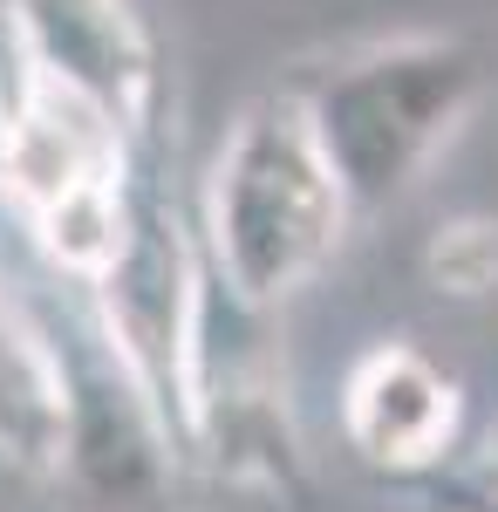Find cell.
<instances>
[{"instance_id": "6da1fadb", "label": "cell", "mask_w": 498, "mask_h": 512, "mask_svg": "<svg viewBox=\"0 0 498 512\" xmlns=\"http://www.w3.org/2000/svg\"><path fill=\"white\" fill-rule=\"evenodd\" d=\"M321 158L335 164L355 226L396 212L485 103V55L464 35L355 41L287 69Z\"/></svg>"}, {"instance_id": "7a4b0ae2", "label": "cell", "mask_w": 498, "mask_h": 512, "mask_svg": "<svg viewBox=\"0 0 498 512\" xmlns=\"http://www.w3.org/2000/svg\"><path fill=\"white\" fill-rule=\"evenodd\" d=\"M28 246V239H21ZM14 274V267H7ZM41 321V342L55 362V390H62V458L55 485L103 512H151L171 499V485L192 472L185 437L171 424L164 396L137 349L116 335L110 308L96 301V287L62 267H48L28 246V274H14Z\"/></svg>"}, {"instance_id": "3957f363", "label": "cell", "mask_w": 498, "mask_h": 512, "mask_svg": "<svg viewBox=\"0 0 498 512\" xmlns=\"http://www.w3.org/2000/svg\"><path fill=\"white\" fill-rule=\"evenodd\" d=\"M355 205L335 164L321 158L307 110L287 82L260 89L232 117L198 192V239L226 287L253 308H287L307 280L342 253Z\"/></svg>"}, {"instance_id": "277c9868", "label": "cell", "mask_w": 498, "mask_h": 512, "mask_svg": "<svg viewBox=\"0 0 498 512\" xmlns=\"http://www.w3.org/2000/svg\"><path fill=\"white\" fill-rule=\"evenodd\" d=\"M185 451H192V472H212L226 485H267L280 499L307 492L273 308L239 301L212 267V253L198 280L192 362H185Z\"/></svg>"}, {"instance_id": "5b68a950", "label": "cell", "mask_w": 498, "mask_h": 512, "mask_svg": "<svg viewBox=\"0 0 498 512\" xmlns=\"http://www.w3.org/2000/svg\"><path fill=\"white\" fill-rule=\"evenodd\" d=\"M342 444L389 485H430L458 472L464 383L417 342H376L342 376Z\"/></svg>"}, {"instance_id": "8992f818", "label": "cell", "mask_w": 498, "mask_h": 512, "mask_svg": "<svg viewBox=\"0 0 498 512\" xmlns=\"http://www.w3.org/2000/svg\"><path fill=\"white\" fill-rule=\"evenodd\" d=\"M14 35L48 76L110 103L137 137H164V62L130 0H14Z\"/></svg>"}, {"instance_id": "52a82bcc", "label": "cell", "mask_w": 498, "mask_h": 512, "mask_svg": "<svg viewBox=\"0 0 498 512\" xmlns=\"http://www.w3.org/2000/svg\"><path fill=\"white\" fill-rule=\"evenodd\" d=\"M55 458H62L55 362L28 294L0 267V465H14L21 478H55Z\"/></svg>"}, {"instance_id": "ba28073f", "label": "cell", "mask_w": 498, "mask_h": 512, "mask_svg": "<svg viewBox=\"0 0 498 512\" xmlns=\"http://www.w3.org/2000/svg\"><path fill=\"white\" fill-rule=\"evenodd\" d=\"M423 274L437 294H458V301H485L498 287V219L485 212H464L444 219L430 246H423Z\"/></svg>"}, {"instance_id": "9c48e42d", "label": "cell", "mask_w": 498, "mask_h": 512, "mask_svg": "<svg viewBox=\"0 0 498 512\" xmlns=\"http://www.w3.org/2000/svg\"><path fill=\"white\" fill-rule=\"evenodd\" d=\"M430 485H464V492H478V499H498V431L485 437V451L471 458V465H458V472L430 478Z\"/></svg>"}, {"instance_id": "30bf717a", "label": "cell", "mask_w": 498, "mask_h": 512, "mask_svg": "<svg viewBox=\"0 0 498 512\" xmlns=\"http://www.w3.org/2000/svg\"><path fill=\"white\" fill-rule=\"evenodd\" d=\"M437 506H451V512H498V499H478V492H464V485H423Z\"/></svg>"}]
</instances>
